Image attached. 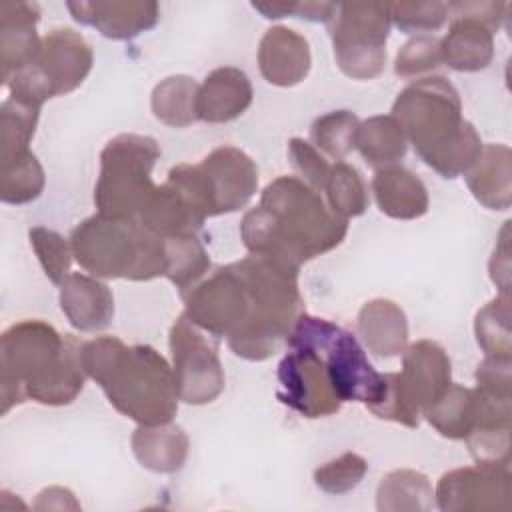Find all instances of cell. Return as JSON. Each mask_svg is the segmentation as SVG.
<instances>
[{
    "label": "cell",
    "instance_id": "34",
    "mask_svg": "<svg viewBox=\"0 0 512 512\" xmlns=\"http://www.w3.org/2000/svg\"><path fill=\"white\" fill-rule=\"evenodd\" d=\"M44 184V168L32 150L0 162V200L4 204H28L42 194Z\"/></svg>",
    "mask_w": 512,
    "mask_h": 512
},
{
    "label": "cell",
    "instance_id": "13",
    "mask_svg": "<svg viewBox=\"0 0 512 512\" xmlns=\"http://www.w3.org/2000/svg\"><path fill=\"white\" fill-rule=\"evenodd\" d=\"M442 512H484L512 508L510 464H482L450 470L440 476L434 490Z\"/></svg>",
    "mask_w": 512,
    "mask_h": 512
},
{
    "label": "cell",
    "instance_id": "47",
    "mask_svg": "<svg viewBox=\"0 0 512 512\" xmlns=\"http://www.w3.org/2000/svg\"><path fill=\"white\" fill-rule=\"evenodd\" d=\"M34 508L36 510H78L80 504L76 502L74 494L68 490V488H62V486H50V488H44L38 496H36V502H34Z\"/></svg>",
    "mask_w": 512,
    "mask_h": 512
},
{
    "label": "cell",
    "instance_id": "28",
    "mask_svg": "<svg viewBox=\"0 0 512 512\" xmlns=\"http://www.w3.org/2000/svg\"><path fill=\"white\" fill-rule=\"evenodd\" d=\"M356 150L364 162L376 170L396 166L408 150V140L392 114H376L360 122Z\"/></svg>",
    "mask_w": 512,
    "mask_h": 512
},
{
    "label": "cell",
    "instance_id": "10",
    "mask_svg": "<svg viewBox=\"0 0 512 512\" xmlns=\"http://www.w3.org/2000/svg\"><path fill=\"white\" fill-rule=\"evenodd\" d=\"M390 26V2H336L328 34L338 68L352 80L380 76Z\"/></svg>",
    "mask_w": 512,
    "mask_h": 512
},
{
    "label": "cell",
    "instance_id": "18",
    "mask_svg": "<svg viewBox=\"0 0 512 512\" xmlns=\"http://www.w3.org/2000/svg\"><path fill=\"white\" fill-rule=\"evenodd\" d=\"M40 6L36 2L0 4V78L2 84L24 70L38 54L42 38L36 32Z\"/></svg>",
    "mask_w": 512,
    "mask_h": 512
},
{
    "label": "cell",
    "instance_id": "30",
    "mask_svg": "<svg viewBox=\"0 0 512 512\" xmlns=\"http://www.w3.org/2000/svg\"><path fill=\"white\" fill-rule=\"evenodd\" d=\"M198 88L200 84L186 74H174L160 80L150 96L154 118L170 128H186L198 122Z\"/></svg>",
    "mask_w": 512,
    "mask_h": 512
},
{
    "label": "cell",
    "instance_id": "15",
    "mask_svg": "<svg viewBox=\"0 0 512 512\" xmlns=\"http://www.w3.org/2000/svg\"><path fill=\"white\" fill-rule=\"evenodd\" d=\"M198 166L210 192L214 216L244 208L258 190V166L236 146L214 148Z\"/></svg>",
    "mask_w": 512,
    "mask_h": 512
},
{
    "label": "cell",
    "instance_id": "8",
    "mask_svg": "<svg viewBox=\"0 0 512 512\" xmlns=\"http://www.w3.org/2000/svg\"><path fill=\"white\" fill-rule=\"evenodd\" d=\"M288 348H310L326 364L332 388L342 402L370 404L380 388L382 374L376 372L364 348L346 328L302 312L294 322Z\"/></svg>",
    "mask_w": 512,
    "mask_h": 512
},
{
    "label": "cell",
    "instance_id": "44",
    "mask_svg": "<svg viewBox=\"0 0 512 512\" xmlns=\"http://www.w3.org/2000/svg\"><path fill=\"white\" fill-rule=\"evenodd\" d=\"M476 388L502 398H512L510 386V358L506 356H484V360L476 366Z\"/></svg>",
    "mask_w": 512,
    "mask_h": 512
},
{
    "label": "cell",
    "instance_id": "46",
    "mask_svg": "<svg viewBox=\"0 0 512 512\" xmlns=\"http://www.w3.org/2000/svg\"><path fill=\"white\" fill-rule=\"evenodd\" d=\"M510 250H508V226L502 230V238L490 258V278L500 288V294H508L510 288Z\"/></svg>",
    "mask_w": 512,
    "mask_h": 512
},
{
    "label": "cell",
    "instance_id": "6",
    "mask_svg": "<svg viewBox=\"0 0 512 512\" xmlns=\"http://www.w3.org/2000/svg\"><path fill=\"white\" fill-rule=\"evenodd\" d=\"M74 260L96 278L148 282L166 272V238L138 220L88 216L70 234Z\"/></svg>",
    "mask_w": 512,
    "mask_h": 512
},
{
    "label": "cell",
    "instance_id": "37",
    "mask_svg": "<svg viewBox=\"0 0 512 512\" xmlns=\"http://www.w3.org/2000/svg\"><path fill=\"white\" fill-rule=\"evenodd\" d=\"M476 344L484 356L512 358L510 336V294H498L484 304L474 318Z\"/></svg>",
    "mask_w": 512,
    "mask_h": 512
},
{
    "label": "cell",
    "instance_id": "21",
    "mask_svg": "<svg viewBox=\"0 0 512 512\" xmlns=\"http://www.w3.org/2000/svg\"><path fill=\"white\" fill-rule=\"evenodd\" d=\"M252 98V82L244 70L236 66L214 68L198 88V120L208 124L232 122L248 110Z\"/></svg>",
    "mask_w": 512,
    "mask_h": 512
},
{
    "label": "cell",
    "instance_id": "19",
    "mask_svg": "<svg viewBox=\"0 0 512 512\" xmlns=\"http://www.w3.org/2000/svg\"><path fill=\"white\" fill-rule=\"evenodd\" d=\"M310 66V46L300 32L288 26H272L260 38L258 68L268 84L280 88L296 86L308 76Z\"/></svg>",
    "mask_w": 512,
    "mask_h": 512
},
{
    "label": "cell",
    "instance_id": "29",
    "mask_svg": "<svg viewBox=\"0 0 512 512\" xmlns=\"http://www.w3.org/2000/svg\"><path fill=\"white\" fill-rule=\"evenodd\" d=\"M434 490L426 474L412 468H398L382 476L376 490L380 512H420L430 510Z\"/></svg>",
    "mask_w": 512,
    "mask_h": 512
},
{
    "label": "cell",
    "instance_id": "7",
    "mask_svg": "<svg viewBox=\"0 0 512 512\" xmlns=\"http://www.w3.org/2000/svg\"><path fill=\"white\" fill-rule=\"evenodd\" d=\"M160 146L152 136L118 134L100 152V172L94 184L98 214L116 220H136L154 192L152 168Z\"/></svg>",
    "mask_w": 512,
    "mask_h": 512
},
{
    "label": "cell",
    "instance_id": "14",
    "mask_svg": "<svg viewBox=\"0 0 512 512\" xmlns=\"http://www.w3.org/2000/svg\"><path fill=\"white\" fill-rule=\"evenodd\" d=\"M182 298L188 320L214 338H228L246 316V290L234 262L220 266Z\"/></svg>",
    "mask_w": 512,
    "mask_h": 512
},
{
    "label": "cell",
    "instance_id": "35",
    "mask_svg": "<svg viewBox=\"0 0 512 512\" xmlns=\"http://www.w3.org/2000/svg\"><path fill=\"white\" fill-rule=\"evenodd\" d=\"M358 126L360 120L350 110L326 112L310 124V144L318 152L340 162L356 148Z\"/></svg>",
    "mask_w": 512,
    "mask_h": 512
},
{
    "label": "cell",
    "instance_id": "42",
    "mask_svg": "<svg viewBox=\"0 0 512 512\" xmlns=\"http://www.w3.org/2000/svg\"><path fill=\"white\" fill-rule=\"evenodd\" d=\"M448 18V2H390V20L404 34L434 32Z\"/></svg>",
    "mask_w": 512,
    "mask_h": 512
},
{
    "label": "cell",
    "instance_id": "2",
    "mask_svg": "<svg viewBox=\"0 0 512 512\" xmlns=\"http://www.w3.org/2000/svg\"><path fill=\"white\" fill-rule=\"evenodd\" d=\"M82 342L44 320H20L0 338V414L26 400L72 404L84 390Z\"/></svg>",
    "mask_w": 512,
    "mask_h": 512
},
{
    "label": "cell",
    "instance_id": "40",
    "mask_svg": "<svg viewBox=\"0 0 512 512\" xmlns=\"http://www.w3.org/2000/svg\"><path fill=\"white\" fill-rule=\"evenodd\" d=\"M442 64L440 38L418 34L404 42L394 58V74L400 78H422Z\"/></svg>",
    "mask_w": 512,
    "mask_h": 512
},
{
    "label": "cell",
    "instance_id": "39",
    "mask_svg": "<svg viewBox=\"0 0 512 512\" xmlns=\"http://www.w3.org/2000/svg\"><path fill=\"white\" fill-rule=\"evenodd\" d=\"M368 472V462L356 452H344L314 470V484L326 494H346L354 490Z\"/></svg>",
    "mask_w": 512,
    "mask_h": 512
},
{
    "label": "cell",
    "instance_id": "43",
    "mask_svg": "<svg viewBox=\"0 0 512 512\" xmlns=\"http://www.w3.org/2000/svg\"><path fill=\"white\" fill-rule=\"evenodd\" d=\"M288 158L292 168L298 172V178L304 180L314 190L322 192L330 166L322 152H318L308 140L304 138H290L288 142Z\"/></svg>",
    "mask_w": 512,
    "mask_h": 512
},
{
    "label": "cell",
    "instance_id": "1",
    "mask_svg": "<svg viewBox=\"0 0 512 512\" xmlns=\"http://www.w3.org/2000/svg\"><path fill=\"white\" fill-rule=\"evenodd\" d=\"M348 220L330 210L318 190L298 176H278L240 222L248 254H260L294 268L342 244Z\"/></svg>",
    "mask_w": 512,
    "mask_h": 512
},
{
    "label": "cell",
    "instance_id": "23",
    "mask_svg": "<svg viewBox=\"0 0 512 512\" xmlns=\"http://www.w3.org/2000/svg\"><path fill=\"white\" fill-rule=\"evenodd\" d=\"M136 220L162 238L196 234L206 222L188 196L170 180L154 188Z\"/></svg>",
    "mask_w": 512,
    "mask_h": 512
},
{
    "label": "cell",
    "instance_id": "4",
    "mask_svg": "<svg viewBox=\"0 0 512 512\" xmlns=\"http://www.w3.org/2000/svg\"><path fill=\"white\" fill-rule=\"evenodd\" d=\"M82 366L108 402L136 424H166L178 412L172 364L152 346H128L116 336L82 344Z\"/></svg>",
    "mask_w": 512,
    "mask_h": 512
},
{
    "label": "cell",
    "instance_id": "24",
    "mask_svg": "<svg viewBox=\"0 0 512 512\" xmlns=\"http://www.w3.org/2000/svg\"><path fill=\"white\" fill-rule=\"evenodd\" d=\"M370 188L378 210L394 220H416L428 212L430 200L424 182L404 166L376 170Z\"/></svg>",
    "mask_w": 512,
    "mask_h": 512
},
{
    "label": "cell",
    "instance_id": "16",
    "mask_svg": "<svg viewBox=\"0 0 512 512\" xmlns=\"http://www.w3.org/2000/svg\"><path fill=\"white\" fill-rule=\"evenodd\" d=\"M398 378L408 404L422 416L452 384L450 356L434 340H416L402 352Z\"/></svg>",
    "mask_w": 512,
    "mask_h": 512
},
{
    "label": "cell",
    "instance_id": "9",
    "mask_svg": "<svg viewBox=\"0 0 512 512\" xmlns=\"http://www.w3.org/2000/svg\"><path fill=\"white\" fill-rule=\"evenodd\" d=\"M94 54L88 40L72 28L50 30L36 58L4 86L8 96L42 108L50 98L74 92L90 74Z\"/></svg>",
    "mask_w": 512,
    "mask_h": 512
},
{
    "label": "cell",
    "instance_id": "36",
    "mask_svg": "<svg viewBox=\"0 0 512 512\" xmlns=\"http://www.w3.org/2000/svg\"><path fill=\"white\" fill-rule=\"evenodd\" d=\"M40 108L16 98H6L0 106V162L28 152L36 132Z\"/></svg>",
    "mask_w": 512,
    "mask_h": 512
},
{
    "label": "cell",
    "instance_id": "38",
    "mask_svg": "<svg viewBox=\"0 0 512 512\" xmlns=\"http://www.w3.org/2000/svg\"><path fill=\"white\" fill-rule=\"evenodd\" d=\"M30 246L46 274V278L52 284H62V280L70 274L72 266V246L70 240H66L60 232L46 228V226H34L28 230Z\"/></svg>",
    "mask_w": 512,
    "mask_h": 512
},
{
    "label": "cell",
    "instance_id": "27",
    "mask_svg": "<svg viewBox=\"0 0 512 512\" xmlns=\"http://www.w3.org/2000/svg\"><path fill=\"white\" fill-rule=\"evenodd\" d=\"M130 448L134 458L150 472L156 474H174L178 472L190 450V440L184 428L166 422L138 428L130 436Z\"/></svg>",
    "mask_w": 512,
    "mask_h": 512
},
{
    "label": "cell",
    "instance_id": "17",
    "mask_svg": "<svg viewBox=\"0 0 512 512\" xmlns=\"http://www.w3.org/2000/svg\"><path fill=\"white\" fill-rule=\"evenodd\" d=\"M68 12L82 26L96 28L104 38L130 40L152 30L160 20V6L148 0L68 2Z\"/></svg>",
    "mask_w": 512,
    "mask_h": 512
},
{
    "label": "cell",
    "instance_id": "25",
    "mask_svg": "<svg viewBox=\"0 0 512 512\" xmlns=\"http://www.w3.org/2000/svg\"><path fill=\"white\" fill-rule=\"evenodd\" d=\"M450 16V14H448ZM442 64L456 72H478L494 58V32L480 20L452 14L450 28L440 38Z\"/></svg>",
    "mask_w": 512,
    "mask_h": 512
},
{
    "label": "cell",
    "instance_id": "20",
    "mask_svg": "<svg viewBox=\"0 0 512 512\" xmlns=\"http://www.w3.org/2000/svg\"><path fill=\"white\" fill-rule=\"evenodd\" d=\"M58 302L70 326L80 332H100L112 324V290L92 274L70 272L60 284Z\"/></svg>",
    "mask_w": 512,
    "mask_h": 512
},
{
    "label": "cell",
    "instance_id": "41",
    "mask_svg": "<svg viewBox=\"0 0 512 512\" xmlns=\"http://www.w3.org/2000/svg\"><path fill=\"white\" fill-rule=\"evenodd\" d=\"M366 408L380 420H390L408 428H418L420 424V414L408 404L402 386H400V378L398 372H384L382 374V382L380 388L374 396V400L370 404H366Z\"/></svg>",
    "mask_w": 512,
    "mask_h": 512
},
{
    "label": "cell",
    "instance_id": "45",
    "mask_svg": "<svg viewBox=\"0 0 512 512\" xmlns=\"http://www.w3.org/2000/svg\"><path fill=\"white\" fill-rule=\"evenodd\" d=\"M506 2H448V14H462L484 22L494 34L506 18Z\"/></svg>",
    "mask_w": 512,
    "mask_h": 512
},
{
    "label": "cell",
    "instance_id": "26",
    "mask_svg": "<svg viewBox=\"0 0 512 512\" xmlns=\"http://www.w3.org/2000/svg\"><path fill=\"white\" fill-rule=\"evenodd\" d=\"M466 186L488 210H508L512 202V152L506 144H484L464 174Z\"/></svg>",
    "mask_w": 512,
    "mask_h": 512
},
{
    "label": "cell",
    "instance_id": "31",
    "mask_svg": "<svg viewBox=\"0 0 512 512\" xmlns=\"http://www.w3.org/2000/svg\"><path fill=\"white\" fill-rule=\"evenodd\" d=\"M422 416L440 436L464 440L476 420V390L452 382Z\"/></svg>",
    "mask_w": 512,
    "mask_h": 512
},
{
    "label": "cell",
    "instance_id": "5",
    "mask_svg": "<svg viewBox=\"0 0 512 512\" xmlns=\"http://www.w3.org/2000/svg\"><path fill=\"white\" fill-rule=\"evenodd\" d=\"M246 290V316L226 338L230 350L250 362H262L278 352L304 310L298 272L280 260L248 254L234 262Z\"/></svg>",
    "mask_w": 512,
    "mask_h": 512
},
{
    "label": "cell",
    "instance_id": "22",
    "mask_svg": "<svg viewBox=\"0 0 512 512\" xmlns=\"http://www.w3.org/2000/svg\"><path fill=\"white\" fill-rule=\"evenodd\" d=\"M356 332L364 348L378 358H396L408 346L406 314L388 298H374L362 304L356 318Z\"/></svg>",
    "mask_w": 512,
    "mask_h": 512
},
{
    "label": "cell",
    "instance_id": "3",
    "mask_svg": "<svg viewBox=\"0 0 512 512\" xmlns=\"http://www.w3.org/2000/svg\"><path fill=\"white\" fill-rule=\"evenodd\" d=\"M392 116L418 158L442 178L466 174L484 148L474 124L462 116L458 90L440 74L422 76L400 90Z\"/></svg>",
    "mask_w": 512,
    "mask_h": 512
},
{
    "label": "cell",
    "instance_id": "11",
    "mask_svg": "<svg viewBox=\"0 0 512 512\" xmlns=\"http://www.w3.org/2000/svg\"><path fill=\"white\" fill-rule=\"evenodd\" d=\"M172 374L180 402L202 406L214 402L224 390V368L214 336H206L182 312L168 336Z\"/></svg>",
    "mask_w": 512,
    "mask_h": 512
},
{
    "label": "cell",
    "instance_id": "32",
    "mask_svg": "<svg viewBox=\"0 0 512 512\" xmlns=\"http://www.w3.org/2000/svg\"><path fill=\"white\" fill-rule=\"evenodd\" d=\"M210 270V258L204 244L196 234L166 238V272L164 276L184 296L192 290Z\"/></svg>",
    "mask_w": 512,
    "mask_h": 512
},
{
    "label": "cell",
    "instance_id": "33",
    "mask_svg": "<svg viewBox=\"0 0 512 512\" xmlns=\"http://www.w3.org/2000/svg\"><path fill=\"white\" fill-rule=\"evenodd\" d=\"M322 192L326 194V204L330 206V210L344 220L362 216L370 204L368 188L362 174L356 166L344 160L330 166Z\"/></svg>",
    "mask_w": 512,
    "mask_h": 512
},
{
    "label": "cell",
    "instance_id": "12",
    "mask_svg": "<svg viewBox=\"0 0 512 512\" xmlns=\"http://www.w3.org/2000/svg\"><path fill=\"white\" fill-rule=\"evenodd\" d=\"M278 400L304 418H326L342 408L324 360L310 348H288L278 364Z\"/></svg>",
    "mask_w": 512,
    "mask_h": 512
}]
</instances>
